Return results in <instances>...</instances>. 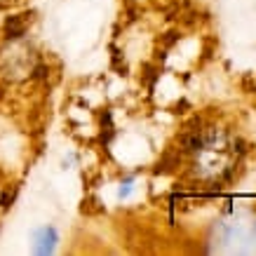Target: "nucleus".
Segmentation results:
<instances>
[{
	"mask_svg": "<svg viewBox=\"0 0 256 256\" xmlns=\"http://www.w3.org/2000/svg\"><path fill=\"white\" fill-rule=\"evenodd\" d=\"M54 242H56V230L54 228H40L36 233V252L38 254H52L54 252Z\"/></svg>",
	"mask_w": 256,
	"mask_h": 256,
	"instance_id": "1",
	"label": "nucleus"
},
{
	"mask_svg": "<svg viewBox=\"0 0 256 256\" xmlns=\"http://www.w3.org/2000/svg\"><path fill=\"white\" fill-rule=\"evenodd\" d=\"M132 190H134V178H127L122 186H120V190H118V198H120V200H127V198L132 195Z\"/></svg>",
	"mask_w": 256,
	"mask_h": 256,
	"instance_id": "2",
	"label": "nucleus"
}]
</instances>
